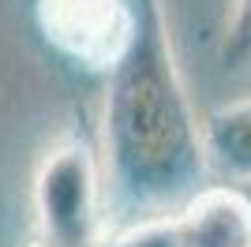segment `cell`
Returning a JSON list of instances; mask_svg holds the SVG:
<instances>
[{
    "label": "cell",
    "mask_w": 251,
    "mask_h": 247,
    "mask_svg": "<svg viewBox=\"0 0 251 247\" xmlns=\"http://www.w3.org/2000/svg\"><path fill=\"white\" fill-rule=\"evenodd\" d=\"M105 214L165 217L206 187L210 154L180 75L165 0H127V30L105 68Z\"/></svg>",
    "instance_id": "6da1fadb"
},
{
    "label": "cell",
    "mask_w": 251,
    "mask_h": 247,
    "mask_svg": "<svg viewBox=\"0 0 251 247\" xmlns=\"http://www.w3.org/2000/svg\"><path fill=\"white\" fill-rule=\"evenodd\" d=\"M38 247H105V198L94 150L83 139L52 146L34 176Z\"/></svg>",
    "instance_id": "7a4b0ae2"
},
{
    "label": "cell",
    "mask_w": 251,
    "mask_h": 247,
    "mask_svg": "<svg viewBox=\"0 0 251 247\" xmlns=\"http://www.w3.org/2000/svg\"><path fill=\"white\" fill-rule=\"evenodd\" d=\"M45 41L83 72H105L127 30V0H38Z\"/></svg>",
    "instance_id": "3957f363"
},
{
    "label": "cell",
    "mask_w": 251,
    "mask_h": 247,
    "mask_svg": "<svg viewBox=\"0 0 251 247\" xmlns=\"http://www.w3.org/2000/svg\"><path fill=\"white\" fill-rule=\"evenodd\" d=\"M180 247H251V202L229 187H202L173 217Z\"/></svg>",
    "instance_id": "277c9868"
},
{
    "label": "cell",
    "mask_w": 251,
    "mask_h": 247,
    "mask_svg": "<svg viewBox=\"0 0 251 247\" xmlns=\"http://www.w3.org/2000/svg\"><path fill=\"white\" fill-rule=\"evenodd\" d=\"M210 165H218L229 180H251V98L221 105L202 124Z\"/></svg>",
    "instance_id": "5b68a950"
},
{
    "label": "cell",
    "mask_w": 251,
    "mask_h": 247,
    "mask_svg": "<svg viewBox=\"0 0 251 247\" xmlns=\"http://www.w3.org/2000/svg\"><path fill=\"white\" fill-rule=\"evenodd\" d=\"M251 64V0H236L221 38V68L225 72H240Z\"/></svg>",
    "instance_id": "8992f818"
}]
</instances>
